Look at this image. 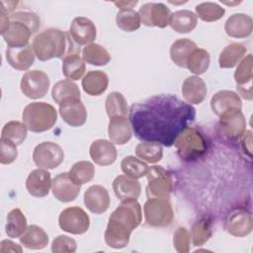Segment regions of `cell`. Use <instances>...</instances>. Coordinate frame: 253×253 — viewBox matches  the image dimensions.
<instances>
[{
  "mask_svg": "<svg viewBox=\"0 0 253 253\" xmlns=\"http://www.w3.org/2000/svg\"><path fill=\"white\" fill-rule=\"evenodd\" d=\"M128 113L130 126L138 139L165 146L173 145L196 116L194 107L170 94L155 95L132 104Z\"/></svg>",
  "mask_w": 253,
  "mask_h": 253,
  "instance_id": "obj_1",
  "label": "cell"
},
{
  "mask_svg": "<svg viewBox=\"0 0 253 253\" xmlns=\"http://www.w3.org/2000/svg\"><path fill=\"white\" fill-rule=\"evenodd\" d=\"M142 220L141 206L136 200L123 201L112 212L105 230L106 244L115 249L127 246L131 232Z\"/></svg>",
  "mask_w": 253,
  "mask_h": 253,
  "instance_id": "obj_2",
  "label": "cell"
},
{
  "mask_svg": "<svg viewBox=\"0 0 253 253\" xmlns=\"http://www.w3.org/2000/svg\"><path fill=\"white\" fill-rule=\"evenodd\" d=\"M79 45L73 41L70 34L59 29H46L37 35L32 47L35 55L41 61L51 58H64L73 53H79Z\"/></svg>",
  "mask_w": 253,
  "mask_h": 253,
  "instance_id": "obj_3",
  "label": "cell"
},
{
  "mask_svg": "<svg viewBox=\"0 0 253 253\" xmlns=\"http://www.w3.org/2000/svg\"><path fill=\"white\" fill-rule=\"evenodd\" d=\"M40 23L34 12H15L8 15V26L1 35L8 47H23L29 45V40L38 31Z\"/></svg>",
  "mask_w": 253,
  "mask_h": 253,
  "instance_id": "obj_4",
  "label": "cell"
},
{
  "mask_svg": "<svg viewBox=\"0 0 253 253\" xmlns=\"http://www.w3.org/2000/svg\"><path fill=\"white\" fill-rule=\"evenodd\" d=\"M22 120L30 131L42 132L50 129L55 125L57 112L48 103L33 102L25 107Z\"/></svg>",
  "mask_w": 253,
  "mask_h": 253,
  "instance_id": "obj_5",
  "label": "cell"
},
{
  "mask_svg": "<svg viewBox=\"0 0 253 253\" xmlns=\"http://www.w3.org/2000/svg\"><path fill=\"white\" fill-rule=\"evenodd\" d=\"M181 159L190 161L203 156L207 151V141L203 133L196 127L187 126L174 141Z\"/></svg>",
  "mask_w": 253,
  "mask_h": 253,
  "instance_id": "obj_6",
  "label": "cell"
},
{
  "mask_svg": "<svg viewBox=\"0 0 253 253\" xmlns=\"http://www.w3.org/2000/svg\"><path fill=\"white\" fill-rule=\"evenodd\" d=\"M143 212L146 223L155 227L168 226L174 217L168 199L149 198L143 206Z\"/></svg>",
  "mask_w": 253,
  "mask_h": 253,
  "instance_id": "obj_7",
  "label": "cell"
},
{
  "mask_svg": "<svg viewBox=\"0 0 253 253\" xmlns=\"http://www.w3.org/2000/svg\"><path fill=\"white\" fill-rule=\"evenodd\" d=\"M147 198L168 199L172 191V177L161 166H151L146 174Z\"/></svg>",
  "mask_w": 253,
  "mask_h": 253,
  "instance_id": "obj_8",
  "label": "cell"
},
{
  "mask_svg": "<svg viewBox=\"0 0 253 253\" xmlns=\"http://www.w3.org/2000/svg\"><path fill=\"white\" fill-rule=\"evenodd\" d=\"M59 227L71 234H83L90 226V218L86 211L79 207L64 209L58 216Z\"/></svg>",
  "mask_w": 253,
  "mask_h": 253,
  "instance_id": "obj_9",
  "label": "cell"
},
{
  "mask_svg": "<svg viewBox=\"0 0 253 253\" xmlns=\"http://www.w3.org/2000/svg\"><path fill=\"white\" fill-rule=\"evenodd\" d=\"M64 160L62 148L55 142L43 141L38 144L33 152V161L42 169H54Z\"/></svg>",
  "mask_w": 253,
  "mask_h": 253,
  "instance_id": "obj_10",
  "label": "cell"
},
{
  "mask_svg": "<svg viewBox=\"0 0 253 253\" xmlns=\"http://www.w3.org/2000/svg\"><path fill=\"white\" fill-rule=\"evenodd\" d=\"M50 81L42 70H29L21 79V91L30 99H41L44 97L49 89Z\"/></svg>",
  "mask_w": 253,
  "mask_h": 253,
  "instance_id": "obj_11",
  "label": "cell"
},
{
  "mask_svg": "<svg viewBox=\"0 0 253 253\" xmlns=\"http://www.w3.org/2000/svg\"><path fill=\"white\" fill-rule=\"evenodd\" d=\"M170 9L163 3L149 2L143 4L138 11L141 24L146 27L165 28L169 25Z\"/></svg>",
  "mask_w": 253,
  "mask_h": 253,
  "instance_id": "obj_12",
  "label": "cell"
},
{
  "mask_svg": "<svg viewBox=\"0 0 253 253\" xmlns=\"http://www.w3.org/2000/svg\"><path fill=\"white\" fill-rule=\"evenodd\" d=\"M219 125L222 132L230 139H238L246 131V120L241 110L233 109L221 114Z\"/></svg>",
  "mask_w": 253,
  "mask_h": 253,
  "instance_id": "obj_13",
  "label": "cell"
},
{
  "mask_svg": "<svg viewBox=\"0 0 253 253\" xmlns=\"http://www.w3.org/2000/svg\"><path fill=\"white\" fill-rule=\"evenodd\" d=\"M224 227L226 231L236 237L248 235L253 228L252 214L245 209H236L226 217Z\"/></svg>",
  "mask_w": 253,
  "mask_h": 253,
  "instance_id": "obj_14",
  "label": "cell"
},
{
  "mask_svg": "<svg viewBox=\"0 0 253 253\" xmlns=\"http://www.w3.org/2000/svg\"><path fill=\"white\" fill-rule=\"evenodd\" d=\"M80 188L81 186L76 184L67 172L56 175L51 182V191L53 196L62 203L74 201L80 193Z\"/></svg>",
  "mask_w": 253,
  "mask_h": 253,
  "instance_id": "obj_15",
  "label": "cell"
},
{
  "mask_svg": "<svg viewBox=\"0 0 253 253\" xmlns=\"http://www.w3.org/2000/svg\"><path fill=\"white\" fill-rule=\"evenodd\" d=\"M252 54L246 55L237 65L234 72V80L236 82V88L245 100H252Z\"/></svg>",
  "mask_w": 253,
  "mask_h": 253,
  "instance_id": "obj_16",
  "label": "cell"
},
{
  "mask_svg": "<svg viewBox=\"0 0 253 253\" xmlns=\"http://www.w3.org/2000/svg\"><path fill=\"white\" fill-rule=\"evenodd\" d=\"M69 34L78 45H87L95 41L97 30L90 19L86 17H76L70 25Z\"/></svg>",
  "mask_w": 253,
  "mask_h": 253,
  "instance_id": "obj_17",
  "label": "cell"
},
{
  "mask_svg": "<svg viewBox=\"0 0 253 253\" xmlns=\"http://www.w3.org/2000/svg\"><path fill=\"white\" fill-rule=\"evenodd\" d=\"M50 173L46 169L39 168L33 170L26 181V188L30 195L36 198H42L48 195L51 188Z\"/></svg>",
  "mask_w": 253,
  "mask_h": 253,
  "instance_id": "obj_18",
  "label": "cell"
},
{
  "mask_svg": "<svg viewBox=\"0 0 253 253\" xmlns=\"http://www.w3.org/2000/svg\"><path fill=\"white\" fill-rule=\"evenodd\" d=\"M110 196L107 189L101 185H93L84 194V204L93 213L105 212L110 206Z\"/></svg>",
  "mask_w": 253,
  "mask_h": 253,
  "instance_id": "obj_19",
  "label": "cell"
},
{
  "mask_svg": "<svg viewBox=\"0 0 253 253\" xmlns=\"http://www.w3.org/2000/svg\"><path fill=\"white\" fill-rule=\"evenodd\" d=\"M59 114L67 125L74 127L83 126L87 120V111L81 99H74L60 105Z\"/></svg>",
  "mask_w": 253,
  "mask_h": 253,
  "instance_id": "obj_20",
  "label": "cell"
},
{
  "mask_svg": "<svg viewBox=\"0 0 253 253\" xmlns=\"http://www.w3.org/2000/svg\"><path fill=\"white\" fill-rule=\"evenodd\" d=\"M224 30L226 35L231 38H247L253 31V20L249 15L243 13L233 14L226 20Z\"/></svg>",
  "mask_w": 253,
  "mask_h": 253,
  "instance_id": "obj_21",
  "label": "cell"
},
{
  "mask_svg": "<svg viewBox=\"0 0 253 253\" xmlns=\"http://www.w3.org/2000/svg\"><path fill=\"white\" fill-rule=\"evenodd\" d=\"M92 160L101 166L113 164L118 156L114 143L107 139H97L92 142L89 150Z\"/></svg>",
  "mask_w": 253,
  "mask_h": 253,
  "instance_id": "obj_22",
  "label": "cell"
},
{
  "mask_svg": "<svg viewBox=\"0 0 253 253\" xmlns=\"http://www.w3.org/2000/svg\"><path fill=\"white\" fill-rule=\"evenodd\" d=\"M208 90L205 81L198 75H192L185 79L182 85V95L187 103L199 105L207 96Z\"/></svg>",
  "mask_w": 253,
  "mask_h": 253,
  "instance_id": "obj_23",
  "label": "cell"
},
{
  "mask_svg": "<svg viewBox=\"0 0 253 253\" xmlns=\"http://www.w3.org/2000/svg\"><path fill=\"white\" fill-rule=\"evenodd\" d=\"M113 190L116 197L121 201L137 200L140 195L141 187L137 179L126 175L117 176L113 182Z\"/></svg>",
  "mask_w": 253,
  "mask_h": 253,
  "instance_id": "obj_24",
  "label": "cell"
},
{
  "mask_svg": "<svg viewBox=\"0 0 253 253\" xmlns=\"http://www.w3.org/2000/svg\"><path fill=\"white\" fill-rule=\"evenodd\" d=\"M211 108L212 112L219 117L221 114L229 110H241L242 103L237 93L230 90H221L211 97Z\"/></svg>",
  "mask_w": 253,
  "mask_h": 253,
  "instance_id": "obj_25",
  "label": "cell"
},
{
  "mask_svg": "<svg viewBox=\"0 0 253 253\" xmlns=\"http://www.w3.org/2000/svg\"><path fill=\"white\" fill-rule=\"evenodd\" d=\"M126 116H119L110 119L108 134L113 143L123 145L131 138V127Z\"/></svg>",
  "mask_w": 253,
  "mask_h": 253,
  "instance_id": "obj_26",
  "label": "cell"
},
{
  "mask_svg": "<svg viewBox=\"0 0 253 253\" xmlns=\"http://www.w3.org/2000/svg\"><path fill=\"white\" fill-rule=\"evenodd\" d=\"M8 63L17 70H28L35 61V52L32 45L23 47H8L6 49Z\"/></svg>",
  "mask_w": 253,
  "mask_h": 253,
  "instance_id": "obj_27",
  "label": "cell"
},
{
  "mask_svg": "<svg viewBox=\"0 0 253 253\" xmlns=\"http://www.w3.org/2000/svg\"><path fill=\"white\" fill-rule=\"evenodd\" d=\"M109 77L101 70H91L82 79V88L90 96H100L108 88Z\"/></svg>",
  "mask_w": 253,
  "mask_h": 253,
  "instance_id": "obj_28",
  "label": "cell"
},
{
  "mask_svg": "<svg viewBox=\"0 0 253 253\" xmlns=\"http://www.w3.org/2000/svg\"><path fill=\"white\" fill-rule=\"evenodd\" d=\"M51 96L58 106L74 99H81L78 86L69 79H63L56 82L52 87Z\"/></svg>",
  "mask_w": 253,
  "mask_h": 253,
  "instance_id": "obj_29",
  "label": "cell"
},
{
  "mask_svg": "<svg viewBox=\"0 0 253 253\" xmlns=\"http://www.w3.org/2000/svg\"><path fill=\"white\" fill-rule=\"evenodd\" d=\"M47 233L39 225H29L23 235L20 237L21 244L28 249H43L48 244Z\"/></svg>",
  "mask_w": 253,
  "mask_h": 253,
  "instance_id": "obj_30",
  "label": "cell"
},
{
  "mask_svg": "<svg viewBox=\"0 0 253 253\" xmlns=\"http://www.w3.org/2000/svg\"><path fill=\"white\" fill-rule=\"evenodd\" d=\"M198 24L197 15L190 10H179L171 14L169 25L177 33L187 34L192 32Z\"/></svg>",
  "mask_w": 253,
  "mask_h": 253,
  "instance_id": "obj_31",
  "label": "cell"
},
{
  "mask_svg": "<svg viewBox=\"0 0 253 253\" xmlns=\"http://www.w3.org/2000/svg\"><path fill=\"white\" fill-rule=\"evenodd\" d=\"M198 47V45L190 39L176 40L170 47L171 60L178 66L186 68V62L190 54Z\"/></svg>",
  "mask_w": 253,
  "mask_h": 253,
  "instance_id": "obj_32",
  "label": "cell"
},
{
  "mask_svg": "<svg viewBox=\"0 0 253 253\" xmlns=\"http://www.w3.org/2000/svg\"><path fill=\"white\" fill-rule=\"evenodd\" d=\"M246 47L238 42L226 45L219 54L218 64L220 68H232L236 66L245 56Z\"/></svg>",
  "mask_w": 253,
  "mask_h": 253,
  "instance_id": "obj_33",
  "label": "cell"
},
{
  "mask_svg": "<svg viewBox=\"0 0 253 253\" xmlns=\"http://www.w3.org/2000/svg\"><path fill=\"white\" fill-rule=\"evenodd\" d=\"M82 58L91 65L103 66L111 61V54L104 46L92 42L82 49Z\"/></svg>",
  "mask_w": 253,
  "mask_h": 253,
  "instance_id": "obj_34",
  "label": "cell"
},
{
  "mask_svg": "<svg viewBox=\"0 0 253 253\" xmlns=\"http://www.w3.org/2000/svg\"><path fill=\"white\" fill-rule=\"evenodd\" d=\"M85 70V61L79 56V53L67 55L62 60V73L69 80H79L84 75Z\"/></svg>",
  "mask_w": 253,
  "mask_h": 253,
  "instance_id": "obj_35",
  "label": "cell"
},
{
  "mask_svg": "<svg viewBox=\"0 0 253 253\" xmlns=\"http://www.w3.org/2000/svg\"><path fill=\"white\" fill-rule=\"evenodd\" d=\"M27 227V218L20 209H14L8 213L5 231L9 237L20 238Z\"/></svg>",
  "mask_w": 253,
  "mask_h": 253,
  "instance_id": "obj_36",
  "label": "cell"
},
{
  "mask_svg": "<svg viewBox=\"0 0 253 253\" xmlns=\"http://www.w3.org/2000/svg\"><path fill=\"white\" fill-rule=\"evenodd\" d=\"M211 62L210 53L204 49L197 47L193 52L190 54L187 62H186V68L189 69L191 72L200 75L205 73Z\"/></svg>",
  "mask_w": 253,
  "mask_h": 253,
  "instance_id": "obj_37",
  "label": "cell"
},
{
  "mask_svg": "<svg viewBox=\"0 0 253 253\" xmlns=\"http://www.w3.org/2000/svg\"><path fill=\"white\" fill-rule=\"evenodd\" d=\"M135 154L142 161H146L148 163H157L163 157V149L162 146L157 142L143 141L136 145Z\"/></svg>",
  "mask_w": 253,
  "mask_h": 253,
  "instance_id": "obj_38",
  "label": "cell"
},
{
  "mask_svg": "<svg viewBox=\"0 0 253 253\" xmlns=\"http://www.w3.org/2000/svg\"><path fill=\"white\" fill-rule=\"evenodd\" d=\"M105 107L110 119L119 116H126L128 113V107L125 96L117 91L111 92L107 96Z\"/></svg>",
  "mask_w": 253,
  "mask_h": 253,
  "instance_id": "obj_39",
  "label": "cell"
},
{
  "mask_svg": "<svg viewBox=\"0 0 253 253\" xmlns=\"http://www.w3.org/2000/svg\"><path fill=\"white\" fill-rule=\"evenodd\" d=\"M68 173L70 178L76 184L81 186L93 179L95 175V167L91 162L82 160L74 163Z\"/></svg>",
  "mask_w": 253,
  "mask_h": 253,
  "instance_id": "obj_40",
  "label": "cell"
},
{
  "mask_svg": "<svg viewBox=\"0 0 253 253\" xmlns=\"http://www.w3.org/2000/svg\"><path fill=\"white\" fill-rule=\"evenodd\" d=\"M121 168L125 175L134 179H139L146 176L149 169L145 162L132 155L126 156L122 160Z\"/></svg>",
  "mask_w": 253,
  "mask_h": 253,
  "instance_id": "obj_41",
  "label": "cell"
},
{
  "mask_svg": "<svg viewBox=\"0 0 253 253\" xmlns=\"http://www.w3.org/2000/svg\"><path fill=\"white\" fill-rule=\"evenodd\" d=\"M117 26L125 32H133L141 25L138 12L133 9H122L116 16Z\"/></svg>",
  "mask_w": 253,
  "mask_h": 253,
  "instance_id": "obj_42",
  "label": "cell"
},
{
  "mask_svg": "<svg viewBox=\"0 0 253 253\" xmlns=\"http://www.w3.org/2000/svg\"><path fill=\"white\" fill-rule=\"evenodd\" d=\"M28 128L24 123L18 121H10L8 122L2 128L1 137L7 138L17 145L22 144L27 137Z\"/></svg>",
  "mask_w": 253,
  "mask_h": 253,
  "instance_id": "obj_43",
  "label": "cell"
},
{
  "mask_svg": "<svg viewBox=\"0 0 253 253\" xmlns=\"http://www.w3.org/2000/svg\"><path fill=\"white\" fill-rule=\"evenodd\" d=\"M195 9L197 17L205 22H215L221 19L225 13L224 8L213 2L201 3Z\"/></svg>",
  "mask_w": 253,
  "mask_h": 253,
  "instance_id": "obj_44",
  "label": "cell"
},
{
  "mask_svg": "<svg viewBox=\"0 0 253 253\" xmlns=\"http://www.w3.org/2000/svg\"><path fill=\"white\" fill-rule=\"evenodd\" d=\"M190 235L192 238V242L195 246H202L212 235L211 222L205 218L196 221L192 226Z\"/></svg>",
  "mask_w": 253,
  "mask_h": 253,
  "instance_id": "obj_45",
  "label": "cell"
},
{
  "mask_svg": "<svg viewBox=\"0 0 253 253\" xmlns=\"http://www.w3.org/2000/svg\"><path fill=\"white\" fill-rule=\"evenodd\" d=\"M18 157L17 144L7 138L0 139V162L1 164H11Z\"/></svg>",
  "mask_w": 253,
  "mask_h": 253,
  "instance_id": "obj_46",
  "label": "cell"
},
{
  "mask_svg": "<svg viewBox=\"0 0 253 253\" xmlns=\"http://www.w3.org/2000/svg\"><path fill=\"white\" fill-rule=\"evenodd\" d=\"M76 249V241L67 235H58L51 243V251L53 253H74Z\"/></svg>",
  "mask_w": 253,
  "mask_h": 253,
  "instance_id": "obj_47",
  "label": "cell"
},
{
  "mask_svg": "<svg viewBox=\"0 0 253 253\" xmlns=\"http://www.w3.org/2000/svg\"><path fill=\"white\" fill-rule=\"evenodd\" d=\"M191 235L188 229L184 226H180L176 229L173 235V245L175 250L179 253H188L190 251Z\"/></svg>",
  "mask_w": 253,
  "mask_h": 253,
  "instance_id": "obj_48",
  "label": "cell"
},
{
  "mask_svg": "<svg viewBox=\"0 0 253 253\" xmlns=\"http://www.w3.org/2000/svg\"><path fill=\"white\" fill-rule=\"evenodd\" d=\"M23 251V248L19 245V244H17V243H15V242H13V241H11V240H2L1 241V243H0V252L1 253H5V252H19V253H21Z\"/></svg>",
  "mask_w": 253,
  "mask_h": 253,
  "instance_id": "obj_49",
  "label": "cell"
},
{
  "mask_svg": "<svg viewBox=\"0 0 253 253\" xmlns=\"http://www.w3.org/2000/svg\"><path fill=\"white\" fill-rule=\"evenodd\" d=\"M18 4V1H0V12H3L7 15H10L11 12L14 11Z\"/></svg>",
  "mask_w": 253,
  "mask_h": 253,
  "instance_id": "obj_50",
  "label": "cell"
},
{
  "mask_svg": "<svg viewBox=\"0 0 253 253\" xmlns=\"http://www.w3.org/2000/svg\"><path fill=\"white\" fill-rule=\"evenodd\" d=\"M116 6L122 9H131L133 6L137 4V1H119V2H114Z\"/></svg>",
  "mask_w": 253,
  "mask_h": 253,
  "instance_id": "obj_51",
  "label": "cell"
},
{
  "mask_svg": "<svg viewBox=\"0 0 253 253\" xmlns=\"http://www.w3.org/2000/svg\"><path fill=\"white\" fill-rule=\"evenodd\" d=\"M222 3H224V4L230 6V5H237V4L240 3V1H239V2H222Z\"/></svg>",
  "mask_w": 253,
  "mask_h": 253,
  "instance_id": "obj_52",
  "label": "cell"
}]
</instances>
